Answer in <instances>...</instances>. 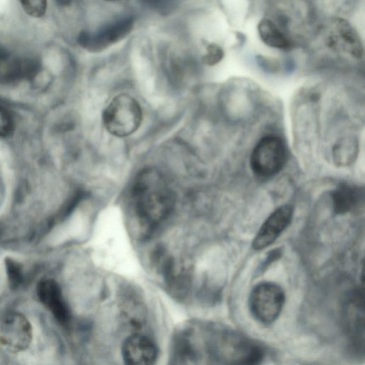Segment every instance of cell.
<instances>
[{
    "instance_id": "cell-1",
    "label": "cell",
    "mask_w": 365,
    "mask_h": 365,
    "mask_svg": "<svg viewBox=\"0 0 365 365\" xmlns=\"http://www.w3.org/2000/svg\"><path fill=\"white\" fill-rule=\"evenodd\" d=\"M128 216L134 234L150 237L168 218L174 205V195L163 174L145 168L136 175L128 195Z\"/></svg>"
},
{
    "instance_id": "cell-2",
    "label": "cell",
    "mask_w": 365,
    "mask_h": 365,
    "mask_svg": "<svg viewBox=\"0 0 365 365\" xmlns=\"http://www.w3.org/2000/svg\"><path fill=\"white\" fill-rule=\"evenodd\" d=\"M206 344L210 356L220 365H256L263 358L259 345L222 326H212L208 329Z\"/></svg>"
},
{
    "instance_id": "cell-3",
    "label": "cell",
    "mask_w": 365,
    "mask_h": 365,
    "mask_svg": "<svg viewBox=\"0 0 365 365\" xmlns=\"http://www.w3.org/2000/svg\"><path fill=\"white\" fill-rule=\"evenodd\" d=\"M142 110L138 102L130 95L115 96L103 113L106 129L113 135L126 137L140 125Z\"/></svg>"
},
{
    "instance_id": "cell-4",
    "label": "cell",
    "mask_w": 365,
    "mask_h": 365,
    "mask_svg": "<svg viewBox=\"0 0 365 365\" xmlns=\"http://www.w3.org/2000/svg\"><path fill=\"white\" fill-rule=\"evenodd\" d=\"M287 149L279 136L267 135L262 137L254 147L250 159L253 173L262 178L277 174L284 165Z\"/></svg>"
},
{
    "instance_id": "cell-5",
    "label": "cell",
    "mask_w": 365,
    "mask_h": 365,
    "mask_svg": "<svg viewBox=\"0 0 365 365\" xmlns=\"http://www.w3.org/2000/svg\"><path fill=\"white\" fill-rule=\"evenodd\" d=\"M285 302L283 289L271 282L257 284L249 297V307L254 318L262 324H268L279 316Z\"/></svg>"
},
{
    "instance_id": "cell-6",
    "label": "cell",
    "mask_w": 365,
    "mask_h": 365,
    "mask_svg": "<svg viewBox=\"0 0 365 365\" xmlns=\"http://www.w3.org/2000/svg\"><path fill=\"white\" fill-rule=\"evenodd\" d=\"M33 328L28 318L17 311L6 312L0 322V344L8 351L19 353L29 348Z\"/></svg>"
},
{
    "instance_id": "cell-7",
    "label": "cell",
    "mask_w": 365,
    "mask_h": 365,
    "mask_svg": "<svg viewBox=\"0 0 365 365\" xmlns=\"http://www.w3.org/2000/svg\"><path fill=\"white\" fill-rule=\"evenodd\" d=\"M324 42L331 51L354 59L363 57L361 39L354 28L343 19H334L325 29Z\"/></svg>"
},
{
    "instance_id": "cell-8",
    "label": "cell",
    "mask_w": 365,
    "mask_h": 365,
    "mask_svg": "<svg viewBox=\"0 0 365 365\" xmlns=\"http://www.w3.org/2000/svg\"><path fill=\"white\" fill-rule=\"evenodd\" d=\"M133 27V19L130 17L123 18L95 32H82L78 41L89 51H101L125 38Z\"/></svg>"
},
{
    "instance_id": "cell-9",
    "label": "cell",
    "mask_w": 365,
    "mask_h": 365,
    "mask_svg": "<svg viewBox=\"0 0 365 365\" xmlns=\"http://www.w3.org/2000/svg\"><path fill=\"white\" fill-rule=\"evenodd\" d=\"M36 294L41 304L62 327H68L72 316L59 284L53 279L40 280L36 287Z\"/></svg>"
},
{
    "instance_id": "cell-10",
    "label": "cell",
    "mask_w": 365,
    "mask_h": 365,
    "mask_svg": "<svg viewBox=\"0 0 365 365\" xmlns=\"http://www.w3.org/2000/svg\"><path fill=\"white\" fill-rule=\"evenodd\" d=\"M158 347L148 336L135 332L122 343L121 356L124 365H155Z\"/></svg>"
},
{
    "instance_id": "cell-11",
    "label": "cell",
    "mask_w": 365,
    "mask_h": 365,
    "mask_svg": "<svg viewBox=\"0 0 365 365\" xmlns=\"http://www.w3.org/2000/svg\"><path fill=\"white\" fill-rule=\"evenodd\" d=\"M39 69V63L34 59L18 58L7 51H0V83L32 80Z\"/></svg>"
},
{
    "instance_id": "cell-12",
    "label": "cell",
    "mask_w": 365,
    "mask_h": 365,
    "mask_svg": "<svg viewBox=\"0 0 365 365\" xmlns=\"http://www.w3.org/2000/svg\"><path fill=\"white\" fill-rule=\"evenodd\" d=\"M292 215L291 205H284L277 207L262 225L252 242V247L259 250L272 245L288 227Z\"/></svg>"
},
{
    "instance_id": "cell-13",
    "label": "cell",
    "mask_w": 365,
    "mask_h": 365,
    "mask_svg": "<svg viewBox=\"0 0 365 365\" xmlns=\"http://www.w3.org/2000/svg\"><path fill=\"white\" fill-rule=\"evenodd\" d=\"M345 317L347 327L356 336H360V331L364 333V295L356 289L350 293L345 302Z\"/></svg>"
},
{
    "instance_id": "cell-14",
    "label": "cell",
    "mask_w": 365,
    "mask_h": 365,
    "mask_svg": "<svg viewBox=\"0 0 365 365\" xmlns=\"http://www.w3.org/2000/svg\"><path fill=\"white\" fill-rule=\"evenodd\" d=\"M363 197L362 191L356 186L342 184L331 192L334 210L337 214H344L353 210Z\"/></svg>"
},
{
    "instance_id": "cell-15",
    "label": "cell",
    "mask_w": 365,
    "mask_h": 365,
    "mask_svg": "<svg viewBox=\"0 0 365 365\" xmlns=\"http://www.w3.org/2000/svg\"><path fill=\"white\" fill-rule=\"evenodd\" d=\"M119 309L123 319L130 327L139 329L146 323L147 310L140 299L125 297L121 300Z\"/></svg>"
},
{
    "instance_id": "cell-16",
    "label": "cell",
    "mask_w": 365,
    "mask_h": 365,
    "mask_svg": "<svg viewBox=\"0 0 365 365\" xmlns=\"http://www.w3.org/2000/svg\"><path fill=\"white\" fill-rule=\"evenodd\" d=\"M257 31L261 40L268 46L288 49L292 42L279 26L271 19L264 18L257 26Z\"/></svg>"
},
{
    "instance_id": "cell-17",
    "label": "cell",
    "mask_w": 365,
    "mask_h": 365,
    "mask_svg": "<svg viewBox=\"0 0 365 365\" xmlns=\"http://www.w3.org/2000/svg\"><path fill=\"white\" fill-rule=\"evenodd\" d=\"M359 144L352 136H346L338 140L332 148V158L336 165L346 166L351 164L357 157Z\"/></svg>"
},
{
    "instance_id": "cell-18",
    "label": "cell",
    "mask_w": 365,
    "mask_h": 365,
    "mask_svg": "<svg viewBox=\"0 0 365 365\" xmlns=\"http://www.w3.org/2000/svg\"><path fill=\"white\" fill-rule=\"evenodd\" d=\"M223 49L216 43H210L206 47V52L202 56V62L207 66H214L223 58Z\"/></svg>"
},
{
    "instance_id": "cell-19",
    "label": "cell",
    "mask_w": 365,
    "mask_h": 365,
    "mask_svg": "<svg viewBox=\"0 0 365 365\" xmlns=\"http://www.w3.org/2000/svg\"><path fill=\"white\" fill-rule=\"evenodd\" d=\"M6 272L11 286L17 287L22 282V274L21 267L12 259H5Z\"/></svg>"
},
{
    "instance_id": "cell-20",
    "label": "cell",
    "mask_w": 365,
    "mask_h": 365,
    "mask_svg": "<svg viewBox=\"0 0 365 365\" xmlns=\"http://www.w3.org/2000/svg\"><path fill=\"white\" fill-rule=\"evenodd\" d=\"M21 4L25 11L33 17H41L46 11L47 2L45 1H23Z\"/></svg>"
},
{
    "instance_id": "cell-21",
    "label": "cell",
    "mask_w": 365,
    "mask_h": 365,
    "mask_svg": "<svg viewBox=\"0 0 365 365\" xmlns=\"http://www.w3.org/2000/svg\"><path fill=\"white\" fill-rule=\"evenodd\" d=\"M14 123L9 112L0 106V137L8 136L13 130Z\"/></svg>"
},
{
    "instance_id": "cell-22",
    "label": "cell",
    "mask_w": 365,
    "mask_h": 365,
    "mask_svg": "<svg viewBox=\"0 0 365 365\" xmlns=\"http://www.w3.org/2000/svg\"><path fill=\"white\" fill-rule=\"evenodd\" d=\"M256 57L257 63L266 72L274 73L279 70V63L277 60L263 56Z\"/></svg>"
}]
</instances>
